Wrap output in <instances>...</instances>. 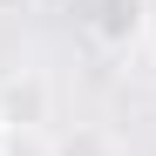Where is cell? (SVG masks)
I'll list each match as a JSON object with an SVG mask.
<instances>
[{
  "label": "cell",
  "mask_w": 156,
  "mask_h": 156,
  "mask_svg": "<svg viewBox=\"0 0 156 156\" xmlns=\"http://www.w3.org/2000/svg\"><path fill=\"white\" fill-rule=\"evenodd\" d=\"M0 156H14V129L7 122H0Z\"/></svg>",
  "instance_id": "3"
},
{
  "label": "cell",
  "mask_w": 156,
  "mask_h": 156,
  "mask_svg": "<svg viewBox=\"0 0 156 156\" xmlns=\"http://www.w3.org/2000/svg\"><path fill=\"white\" fill-rule=\"evenodd\" d=\"M48 156H122V143L109 136V129H95V122H75L68 136L48 149Z\"/></svg>",
  "instance_id": "2"
},
{
  "label": "cell",
  "mask_w": 156,
  "mask_h": 156,
  "mask_svg": "<svg viewBox=\"0 0 156 156\" xmlns=\"http://www.w3.org/2000/svg\"><path fill=\"white\" fill-rule=\"evenodd\" d=\"M14 156H20V143H14Z\"/></svg>",
  "instance_id": "4"
},
{
  "label": "cell",
  "mask_w": 156,
  "mask_h": 156,
  "mask_svg": "<svg viewBox=\"0 0 156 156\" xmlns=\"http://www.w3.org/2000/svg\"><path fill=\"white\" fill-rule=\"evenodd\" d=\"M48 109H55V88H48V75H34V68H20L14 82L0 88V122H7L14 136H20V129L34 136V129L48 122Z\"/></svg>",
  "instance_id": "1"
}]
</instances>
